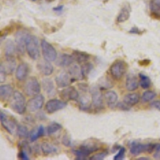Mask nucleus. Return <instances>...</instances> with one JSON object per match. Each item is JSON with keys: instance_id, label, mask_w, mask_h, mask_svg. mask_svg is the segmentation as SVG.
Instances as JSON below:
<instances>
[{"instance_id": "c85d7f7f", "label": "nucleus", "mask_w": 160, "mask_h": 160, "mask_svg": "<svg viewBox=\"0 0 160 160\" xmlns=\"http://www.w3.org/2000/svg\"><path fill=\"white\" fill-rule=\"evenodd\" d=\"M45 135V129H44L43 126H39L36 130L33 131L30 134V138H31V142H35L38 138L42 137Z\"/></svg>"}, {"instance_id": "393cba45", "label": "nucleus", "mask_w": 160, "mask_h": 160, "mask_svg": "<svg viewBox=\"0 0 160 160\" xmlns=\"http://www.w3.org/2000/svg\"><path fill=\"white\" fill-rule=\"evenodd\" d=\"M69 74L71 77V82H74L75 80H82V78L81 68H79L77 64L71 66L69 69Z\"/></svg>"}, {"instance_id": "f8f14e48", "label": "nucleus", "mask_w": 160, "mask_h": 160, "mask_svg": "<svg viewBox=\"0 0 160 160\" xmlns=\"http://www.w3.org/2000/svg\"><path fill=\"white\" fill-rule=\"evenodd\" d=\"M60 97L64 101H77L79 98V94L74 87H69L64 88L60 91Z\"/></svg>"}, {"instance_id": "37998d69", "label": "nucleus", "mask_w": 160, "mask_h": 160, "mask_svg": "<svg viewBox=\"0 0 160 160\" xmlns=\"http://www.w3.org/2000/svg\"><path fill=\"white\" fill-rule=\"evenodd\" d=\"M129 33H131V34H133V35H142V31H141L139 28L135 27V28H132L131 30H130Z\"/></svg>"}, {"instance_id": "4468645a", "label": "nucleus", "mask_w": 160, "mask_h": 160, "mask_svg": "<svg viewBox=\"0 0 160 160\" xmlns=\"http://www.w3.org/2000/svg\"><path fill=\"white\" fill-rule=\"evenodd\" d=\"M37 68H38V71L45 76H49L54 71V68H53L52 64L50 62V61L45 59V58H44V60H41L38 62Z\"/></svg>"}, {"instance_id": "a878e982", "label": "nucleus", "mask_w": 160, "mask_h": 160, "mask_svg": "<svg viewBox=\"0 0 160 160\" xmlns=\"http://www.w3.org/2000/svg\"><path fill=\"white\" fill-rule=\"evenodd\" d=\"M72 55L75 58V61L78 62V63H84V62H88L90 58V55L79 51H74Z\"/></svg>"}, {"instance_id": "6ab92c4d", "label": "nucleus", "mask_w": 160, "mask_h": 160, "mask_svg": "<svg viewBox=\"0 0 160 160\" xmlns=\"http://www.w3.org/2000/svg\"><path fill=\"white\" fill-rule=\"evenodd\" d=\"M138 81L137 77L133 74H129L126 78V89L128 91H135L138 88Z\"/></svg>"}, {"instance_id": "6e6552de", "label": "nucleus", "mask_w": 160, "mask_h": 160, "mask_svg": "<svg viewBox=\"0 0 160 160\" xmlns=\"http://www.w3.org/2000/svg\"><path fill=\"white\" fill-rule=\"evenodd\" d=\"M41 48H42V52L43 58L45 59L48 60L50 62L55 61L57 58V51L55 48L51 45V43L46 41L42 40L41 42Z\"/></svg>"}, {"instance_id": "cd10ccee", "label": "nucleus", "mask_w": 160, "mask_h": 160, "mask_svg": "<svg viewBox=\"0 0 160 160\" xmlns=\"http://www.w3.org/2000/svg\"><path fill=\"white\" fill-rule=\"evenodd\" d=\"M151 15L155 18H160V0H151L150 2Z\"/></svg>"}, {"instance_id": "1a4fd4ad", "label": "nucleus", "mask_w": 160, "mask_h": 160, "mask_svg": "<svg viewBox=\"0 0 160 160\" xmlns=\"http://www.w3.org/2000/svg\"><path fill=\"white\" fill-rule=\"evenodd\" d=\"M68 103L66 101L58 99V98H53L48 100L45 104V110L48 114H53L56 111L62 110L67 107Z\"/></svg>"}, {"instance_id": "4c0bfd02", "label": "nucleus", "mask_w": 160, "mask_h": 160, "mask_svg": "<svg viewBox=\"0 0 160 160\" xmlns=\"http://www.w3.org/2000/svg\"><path fill=\"white\" fill-rule=\"evenodd\" d=\"M18 157L19 159H22V160H28L30 159L29 155H28V151L27 150H25L24 148H21L18 152Z\"/></svg>"}, {"instance_id": "423d86ee", "label": "nucleus", "mask_w": 160, "mask_h": 160, "mask_svg": "<svg viewBox=\"0 0 160 160\" xmlns=\"http://www.w3.org/2000/svg\"><path fill=\"white\" fill-rule=\"evenodd\" d=\"M91 95V107L95 111H100L103 108V99L99 88L93 87L90 89Z\"/></svg>"}, {"instance_id": "ea45409f", "label": "nucleus", "mask_w": 160, "mask_h": 160, "mask_svg": "<svg viewBox=\"0 0 160 160\" xmlns=\"http://www.w3.org/2000/svg\"><path fill=\"white\" fill-rule=\"evenodd\" d=\"M62 142L64 146L66 147H71V138L68 134H66L65 135H63L62 139Z\"/></svg>"}, {"instance_id": "2f4dec72", "label": "nucleus", "mask_w": 160, "mask_h": 160, "mask_svg": "<svg viewBox=\"0 0 160 160\" xmlns=\"http://www.w3.org/2000/svg\"><path fill=\"white\" fill-rule=\"evenodd\" d=\"M62 128V127L61 124L58 123L56 122H53L48 127L47 132H48V135H52L54 134H55V133L58 132V131H59Z\"/></svg>"}, {"instance_id": "a211bd4d", "label": "nucleus", "mask_w": 160, "mask_h": 160, "mask_svg": "<svg viewBox=\"0 0 160 160\" xmlns=\"http://www.w3.org/2000/svg\"><path fill=\"white\" fill-rule=\"evenodd\" d=\"M105 101L110 108H114L117 106L118 103V96L117 93L114 91H108L104 95Z\"/></svg>"}, {"instance_id": "e433bc0d", "label": "nucleus", "mask_w": 160, "mask_h": 160, "mask_svg": "<svg viewBox=\"0 0 160 160\" xmlns=\"http://www.w3.org/2000/svg\"><path fill=\"white\" fill-rule=\"evenodd\" d=\"M108 155V151H102V152L98 153L96 155H93L90 158V159L91 160H102L106 158V157Z\"/></svg>"}, {"instance_id": "412c9836", "label": "nucleus", "mask_w": 160, "mask_h": 160, "mask_svg": "<svg viewBox=\"0 0 160 160\" xmlns=\"http://www.w3.org/2000/svg\"><path fill=\"white\" fill-rule=\"evenodd\" d=\"M42 87L43 88L44 91L49 96H54L56 94V90H55V85L53 83L52 80L50 79V78H47L42 79Z\"/></svg>"}, {"instance_id": "f257e3e1", "label": "nucleus", "mask_w": 160, "mask_h": 160, "mask_svg": "<svg viewBox=\"0 0 160 160\" xmlns=\"http://www.w3.org/2000/svg\"><path fill=\"white\" fill-rule=\"evenodd\" d=\"M40 46L38 38L35 35H28L26 42V51L33 60H37L40 56Z\"/></svg>"}, {"instance_id": "c03bdc74", "label": "nucleus", "mask_w": 160, "mask_h": 160, "mask_svg": "<svg viewBox=\"0 0 160 160\" xmlns=\"http://www.w3.org/2000/svg\"><path fill=\"white\" fill-rule=\"evenodd\" d=\"M151 106L160 111V100H155V101H154V102H151Z\"/></svg>"}, {"instance_id": "79ce46f5", "label": "nucleus", "mask_w": 160, "mask_h": 160, "mask_svg": "<svg viewBox=\"0 0 160 160\" xmlns=\"http://www.w3.org/2000/svg\"><path fill=\"white\" fill-rule=\"evenodd\" d=\"M78 88H79L82 91H83V92H87V91H90L89 86L87 83H83V82H82V83H78Z\"/></svg>"}, {"instance_id": "f704fd0d", "label": "nucleus", "mask_w": 160, "mask_h": 160, "mask_svg": "<svg viewBox=\"0 0 160 160\" xmlns=\"http://www.w3.org/2000/svg\"><path fill=\"white\" fill-rule=\"evenodd\" d=\"M155 97H156V94L154 91H147L142 94L141 99H142V101L143 102H148L154 99Z\"/></svg>"}, {"instance_id": "72a5a7b5", "label": "nucleus", "mask_w": 160, "mask_h": 160, "mask_svg": "<svg viewBox=\"0 0 160 160\" xmlns=\"http://www.w3.org/2000/svg\"><path fill=\"white\" fill-rule=\"evenodd\" d=\"M139 85L141 86V88L143 89H148L151 87V79L148 76L143 75V74H139Z\"/></svg>"}, {"instance_id": "f03ea898", "label": "nucleus", "mask_w": 160, "mask_h": 160, "mask_svg": "<svg viewBox=\"0 0 160 160\" xmlns=\"http://www.w3.org/2000/svg\"><path fill=\"white\" fill-rule=\"evenodd\" d=\"M27 104L25 96L19 91H15L13 94V98L11 102V109L17 114L22 115L28 109Z\"/></svg>"}, {"instance_id": "5701e85b", "label": "nucleus", "mask_w": 160, "mask_h": 160, "mask_svg": "<svg viewBox=\"0 0 160 160\" xmlns=\"http://www.w3.org/2000/svg\"><path fill=\"white\" fill-rule=\"evenodd\" d=\"M40 149L42 151L44 155H54L58 153V148L54 146L53 144L50 143L48 142H43L40 145Z\"/></svg>"}, {"instance_id": "f3484780", "label": "nucleus", "mask_w": 160, "mask_h": 160, "mask_svg": "<svg viewBox=\"0 0 160 160\" xmlns=\"http://www.w3.org/2000/svg\"><path fill=\"white\" fill-rule=\"evenodd\" d=\"M75 61V58L73 57V55H67V54H62V55H59L58 58H56V63L57 66L61 67V68H65V67H69L73 62Z\"/></svg>"}, {"instance_id": "7c9ffc66", "label": "nucleus", "mask_w": 160, "mask_h": 160, "mask_svg": "<svg viewBox=\"0 0 160 160\" xmlns=\"http://www.w3.org/2000/svg\"><path fill=\"white\" fill-rule=\"evenodd\" d=\"M93 68H94V67H93L92 63H91V62H86L82 63V65L81 66V71H82V75L83 79L90 75V73L91 72Z\"/></svg>"}, {"instance_id": "c756f323", "label": "nucleus", "mask_w": 160, "mask_h": 160, "mask_svg": "<svg viewBox=\"0 0 160 160\" xmlns=\"http://www.w3.org/2000/svg\"><path fill=\"white\" fill-rule=\"evenodd\" d=\"M73 153L76 157V159L78 160H84L90 155L89 153L81 147L77 150H73Z\"/></svg>"}, {"instance_id": "58836bf2", "label": "nucleus", "mask_w": 160, "mask_h": 160, "mask_svg": "<svg viewBox=\"0 0 160 160\" xmlns=\"http://www.w3.org/2000/svg\"><path fill=\"white\" fill-rule=\"evenodd\" d=\"M125 153H126V149L123 147H121L119 150H118V153L116 155H115L114 157V160H122L123 159L124 157H125Z\"/></svg>"}, {"instance_id": "aec40b11", "label": "nucleus", "mask_w": 160, "mask_h": 160, "mask_svg": "<svg viewBox=\"0 0 160 160\" xmlns=\"http://www.w3.org/2000/svg\"><path fill=\"white\" fill-rule=\"evenodd\" d=\"M13 88L9 84L0 86V98L2 101H8L13 96Z\"/></svg>"}, {"instance_id": "09e8293b", "label": "nucleus", "mask_w": 160, "mask_h": 160, "mask_svg": "<svg viewBox=\"0 0 160 160\" xmlns=\"http://www.w3.org/2000/svg\"><path fill=\"white\" fill-rule=\"evenodd\" d=\"M31 1H36V0H31Z\"/></svg>"}, {"instance_id": "bb28decb", "label": "nucleus", "mask_w": 160, "mask_h": 160, "mask_svg": "<svg viewBox=\"0 0 160 160\" xmlns=\"http://www.w3.org/2000/svg\"><path fill=\"white\" fill-rule=\"evenodd\" d=\"M139 100L140 97L137 93H131V94H128L127 95H125L123 102H125L130 107H132V106L136 105L139 102Z\"/></svg>"}, {"instance_id": "20e7f679", "label": "nucleus", "mask_w": 160, "mask_h": 160, "mask_svg": "<svg viewBox=\"0 0 160 160\" xmlns=\"http://www.w3.org/2000/svg\"><path fill=\"white\" fill-rule=\"evenodd\" d=\"M128 71V64L123 60H116L111 64L110 68V74L113 78L119 80L123 77Z\"/></svg>"}, {"instance_id": "a18cd8bd", "label": "nucleus", "mask_w": 160, "mask_h": 160, "mask_svg": "<svg viewBox=\"0 0 160 160\" xmlns=\"http://www.w3.org/2000/svg\"><path fill=\"white\" fill-rule=\"evenodd\" d=\"M63 8H64V6L60 5V6H58V7H55V8H53V11H55V12L60 13V12H62V11H63Z\"/></svg>"}, {"instance_id": "7ed1b4c3", "label": "nucleus", "mask_w": 160, "mask_h": 160, "mask_svg": "<svg viewBox=\"0 0 160 160\" xmlns=\"http://www.w3.org/2000/svg\"><path fill=\"white\" fill-rule=\"evenodd\" d=\"M158 143H140L138 142H131L130 143V153L133 156L139 155L141 153H152L155 151Z\"/></svg>"}, {"instance_id": "ddd939ff", "label": "nucleus", "mask_w": 160, "mask_h": 160, "mask_svg": "<svg viewBox=\"0 0 160 160\" xmlns=\"http://www.w3.org/2000/svg\"><path fill=\"white\" fill-rule=\"evenodd\" d=\"M16 68V60L15 57L6 58L5 61L1 62L0 65V71L5 73L6 75H11Z\"/></svg>"}, {"instance_id": "c9c22d12", "label": "nucleus", "mask_w": 160, "mask_h": 160, "mask_svg": "<svg viewBox=\"0 0 160 160\" xmlns=\"http://www.w3.org/2000/svg\"><path fill=\"white\" fill-rule=\"evenodd\" d=\"M113 87V84L111 83L108 78H102V81L99 82V89H108V88H111Z\"/></svg>"}, {"instance_id": "9b49d317", "label": "nucleus", "mask_w": 160, "mask_h": 160, "mask_svg": "<svg viewBox=\"0 0 160 160\" xmlns=\"http://www.w3.org/2000/svg\"><path fill=\"white\" fill-rule=\"evenodd\" d=\"M44 103V97L42 95H35L33 96L31 99L28 102L27 108L30 112H35V111H39L42 108Z\"/></svg>"}, {"instance_id": "de8ad7c7", "label": "nucleus", "mask_w": 160, "mask_h": 160, "mask_svg": "<svg viewBox=\"0 0 160 160\" xmlns=\"http://www.w3.org/2000/svg\"><path fill=\"white\" fill-rule=\"evenodd\" d=\"M120 148H121V147H120V146H118V144H116V145H115V146H114V147H113L112 152H114V151H118V150H119Z\"/></svg>"}, {"instance_id": "a19ab883", "label": "nucleus", "mask_w": 160, "mask_h": 160, "mask_svg": "<svg viewBox=\"0 0 160 160\" xmlns=\"http://www.w3.org/2000/svg\"><path fill=\"white\" fill-rule=\"evenodd\" d=\"M116 108H118V109L121 110V111H129L131 107H130L129 105H128L125 102H118V103H117Z\"/></svg>"}, {"instance_id": "2eb2a0df", "label": "nucleus", "mask_w": 160, "mask_h": 160, "mask_svg": "<svg viewBox=\"0 0 160 160\" xmlns=\"http://www.w3.org/2000/svg\"><path fill=\"white\" fill-rule=\"evenodd\" d=\"M55 82L58 88H67L71 84V77H70V74L67 72H61L58 75L55 77Z\"/></svg>"}, {"instance_id": "b1692460", "label": "nucleus", "mask_w": 160, "mask_h": 160, "mask_svg": "<svg viewBox=\"0 0 160 160\" xmlns=\"http://www.w3.org/2000/svg\"><path fill=\"white\" fill-rule=\"evenodd\" d=\"M130 15H131V8H130V6H124L123 8L121 9V11H120L118 16H117V22L120 23V22H126L127 20L129 19Z\"/></svg>"}, {"instance_id": "9d476101", "label": "nucleus", "mask_w": 160, "mask_h": 160, "mask_svg": "<svg viewBox=\"0 0 160 160\" xmlns=\"http://www.w3.org/2000/svg\"><path fill=\"white\" fill-rule=\"evenodd\" d=\"M30 34L26 30H19L15 34V45L16 49L21 54H24L26 51V42Z\"/></svg>"}, {"instance_id": "473e14b6", "label": "nucleus", "mask_w": 160, "mask_h": 160, "mask_svg": "<svg viewBox=\"0 0 160 160\" xmlns=\"http://www.w3.org/2000/svg\"><path fill=\"white\" fill-rule=\"evenodd\" d=\"M16 133L19 138H27L30 136L29 130H28V128L24 125H18Z\"/></svg>"}, {"instance_id": "39448f33", "label": "nucleus", "mask_w": 160, "mask_h": 160, "mask_svg": "<svg viewBox=\"0 0 160 160\" xmlns=\"http://www.w3.org/2000/svg\"><path fill=\"white\" fill-rule=\"evenodd\" d=\"M0 121L2 124V128L8 131L11 135H14L16 133L17 128H18V123L16 120L13 118L12 117L8 116L3 112H1L0 114Z\"/></svg>"}, {"instance_id": "0eeeda50", "label": "nucleus", "mask_w": 160, "mask_h": 160, "mask_svg": "<svg viewBox=\"0 0 160 160\" xmlns=\"http://www.w3.org/2000/svg\"><path fill=\"white\" fill-rule=\"evenodd\" d=\"M24 91L28 96H35L40 94L41 86L35 77H31L25 84Z\"/></svg>"}, {"instance_id": "4be33fe9", "label": "nucleus", "mask_w": 160, "mask_h": 160, "mask_svg": "<svg viewBox=\"0 0 160 160\" xmlns=\"http://www.w3.org/2000/svg\"><path fill=\"white\" fill-rule=\"evenodd\" d=\"M15 49H16V45H15L12 40H6L5 43H4V55H5L6 58L14 57Z\"/></svg>"}, {"instance_id": "dca6fc26", "label": "nucleus", "mask_w": 160, "mask_h": 160, "mask_svg": "<svg viewBox=\"0 0 160 160\" xmlns=\"http://www.w3.org/2000/svg\"><path fill=\"white\" fill-rule=\"evenodd\" d=\"M29 74V66L25 62H22L17 67L15 71V78L18 81H23Z\"/></svg>"}, {"instance_id": "49530a36", "label": "nucleus", "mask_w": 160, "mask_h": 160, "mask_svg": "<svg viewBox=\"0 0 160 160\" xmlns=\"http://www.w3.org/2000/svg\"><path fill=\"white\" fill-rule=\"evenodd\" d=\"M150 60H148V59H145V60H142V61H140L139 64L140 65H143V63H145V65H148V64L150 63Z\"/></svg>"}]
</instances>
